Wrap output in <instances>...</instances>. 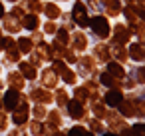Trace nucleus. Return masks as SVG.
Masks as SVG:
<instances>
[{"instance_id":"nucleus-12","label":"nucleus","mask_w":145,"mask_h":136,"mask_svg":"<svg viewBox=\"0 0 145 136\" xmlns=\"http://www.w3.org/2000/svg\"><path fill=\"white\" fill-rule=\"evenodd\" d=\"M6 46V38H0V48H4Z\"/></svg>"},{"instance_id":"nucleus-1","label":"nucleus","mask_w":145,"mask_h":136,"mask_svg":"<svg viewBox=\"0 0 145 136\" xmlns=\"http://www.w3.org/2000/svg\"><path fill=\"white\" fill-rule=\"evenodd\" d=\"M91 28H93V32L97 34V36H107L109 34V24H107V20L103 18V16H95L93 20H91Z\"/></svg>"},{"instance_id":"nucleus-2","label":"nucleus","mask_w":145,"mask_h":136,"mask_svg":"<svg viewBox=\"0 0 145 136\" xmlns=\"http://www.w3.org/2000/svg\"><path fill=\"white\" fill-rule=\"evenodd\" d=\"M74 20H76L80 26H88V22H89V20H88V14H86V8H84L80 2L74 6Z\"/></svg>"},{"instance_id":"nucleus-10","label":"nucleus","mask_w":145,"mask_h":136,"mask_svg":"<svg viewBox=\"0 0 145 136\" xmlns=\"http://www.w3.org/2000/svg\"><path fill=\"white\" fill-rule=\"evenodd\" d=\"M24 118H26V108H22V110L18 112V116L14 114V122H24Z\"/></svg>"},{"instance_id":"nucleus-5","label":"nucleus","mask_w":145,"mask_h":136,"mask_svg":"<svg viewBox=\"0 0 145 136\" xmlns=\"http://www.w3.org/2000/svg\"><path fill=\"white\" fill-rule=\"evenodd\" d=\"M16 102H18V94H16V90H8L6 96H4V104H6V108H14Z\"/></svg>"},{"instance_id":"nucleus-7","label":"nucleus","mask_w":145,"mask_h":136,"mask_svg":"<svg viewBox=\"0 0 145 136\" xmlns=\"http://www.w3.org/2000/svg\"><path fill=\"white\" fill-rule=\"evenodd\" d=\"M68 136H91V134H88L84 128L76 126V128H72V130H70V134H68Z\"/></svg>"},{"instance_id":"nucleus-14","label":"nucleus","mask_w":145,"mask_h":136,"mask_svg":"<svg viewBox=\"0 0 145 136\" xmlns=\"http://www.w3.org/2000/svg\"><path fill=\"white\" fill-rule=\"evenodd\" d=\"M105 136H115V134H105Z\"/></svg>"},{"instance_id":"nucleus-6","label":"nucleus","mask_w":145,"mask_h":136,"mask_svg":"<svg viewBox=\"0 0 145 136\" xmlns=\"http://www.w3.org/2000/svg\"><path fill=\"white\" fill-rule=\"evenodd\" d=\"M107 70H109V74H115V76H123V68H121L119 64H115V62H109Z\"/></svg>"},{"instance_id":"nucleus-4","label":"nucleus","mask_w":145,"mask_h":136,"mask_svg":"<svg viewBox=\"0 0 145 136\" xmlns=\"http://www.w3.org/2000/svg\"><path fill=\"white\" fill-rule=\"evenodd\" d=\"M121 92L119 90H109L107 92V96H105V102L109 104V106H117V104H121Z\"/></svg>"},{"instance_id":"nucleus-8","label":"nucleus","mask_w":145,"mask_h":136,"mask_svg":"<svg viewBox=\"0 0 145 136\" xmlns=\"http://www.w3.org/2000/svg\"><path fill=\"white\" fill-rule=\"evenodd\" d=\"M70 112H72V116H80L82 114V106L78 102H70Z\"/></svg>"},{"instance_id":"nucleus-9","label":"nucleus","mask_w":145,"mask_h":136,"mask_svg":"<svg viewBox=\"0 0 145 136\" xmlns=\"http://www.w3.org/2000/svg\"><path fill=\"white\" fill-rule=\"evenodd\" d=\"M133 132H135L137 136H145V126H143V124H135V126H133Z\"/></svg>"},{"instance_id":"nucleus-3","label":"nucleus","mask_w":145,"mask_h":136,"mask_svg":"<svg viewBox=\"0 0 145 136\" xmlns=\"http://www.w3.org/2000/svg\"><path fill=\"white\" fill-rule=\"evenodd\" d=\"M145 50H143V44H139V42H135V44H131L129 46V56L133 58V60H143L145 56Z\"/></svg>"},{"instance_id":"nucleus-11","label":"nucleus","mask_w":145,"mask_h":136,"mask_svg":"<svg viewBox=\"0 0 145 136\" xmlns=\"http://www.w3.org/2000/svg\"><path fill=\"white\" fill-rule=\"evenodd\" d=\"M101 82H103V84H111V76H109V74H103V76H101Z\"/></svg>"},{"instance_id":"nucleus-13","label":"nucleus","mask_w":145,"mask_h":136,"mask_svg":"<svg viewBox=\"0 0 145 136\" xmlns=\"http://www.w3.org/2000/svg\"><path fill=\"white\" fill-rule=\"evenodd\" d=\"M0 14H2V4H0Z\"/></svg>"}]
</instances>
